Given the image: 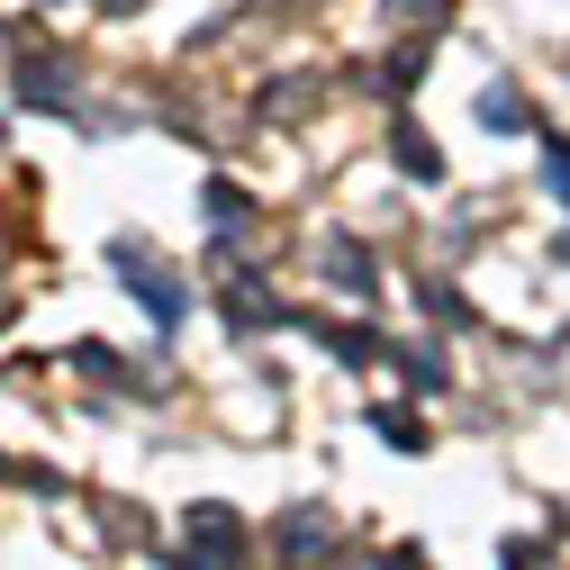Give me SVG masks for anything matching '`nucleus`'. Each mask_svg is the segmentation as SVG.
<instances>
[{
	"label": "nucleus",
	"mask_w": 570,
	"mask_h": 570,
	"mask_svg": "<svg viewBox=\"0 0 570 570\" xmlns=\"http://www.w3.org/2000/svg\"><path fill=\"white\" fill-rule=\"evenodd\" d=\"M552 199L570 208V146H552Z\"/></svg>",
	"instance_id": "9"
},
{
	"label": "nucleus",
	"mask_w": 570,
	"mask_h": 570,
	"mask_svg": "<svg viewBox=\"0 0 570 570\" xmlns=\"http://www.w3.org/2000/svg\"><path fill=\"white\" fill-rule=\"evenodd\" d=\"M399 164H407L416 181H435V146H425V136H416L407 118H399Z\"/></svg>",
	"instance_id": "5"
},
{
	"label": "nucleus",
	"mask_w": 570,
	"mask_h": 570,
	"mask_svg": "<svg viewBox=\"0 0 570 570\" xmlns=\"http://www.w3.org/2000/svg\"><path fill=\"white\" fill-rule=\"evenodd\" d=\"M326 272L344 281V291H363V281H372V263H363V254H353V245H326Z\"/></svg>",
	"instance_id": "6"
},
{
	"label": "nucleus",
	"mask_w": 570,
	"mask_h": 570,
	"mask_svg": "<svg viewBox=\"0 0 570 570\" xmlns=\"http://www.w3.org/2000/svg\"><path fill=\"white\" fill-rule=\"evenodd\" d=\"M227 317H236V335H245V326H281V308H272L263 281H236V291H227Z\"/></svg>",
	"instance_id": "4"
},
{
	"label": "nucleus",
	"mask_w": 570,
	"mask_h": 570,
	"mask_svg": "<svg viewBox=\"0 0 570 570\" xmlns=\"http://www.w3.org/2000/svg\"><path fill=\"white\" fill-rule=\"evenodd\" d=\"M453 0H390V19H416V28H444Z\"/></svg>",
	"instance_id": "7"
},
{
	"label": "nucleus",
	"mask_w": 570,
	"mask_h": 570,
	"mask_svg": "<svg viewBox=\"0 0 570 570\" xmlns=\"http://www.w3.org/2000/svg\"><path fill=\"white\" fill-rule=\"evenodd\" d=\"M190 534H199V543H190V561H236V552H245V525H236L227 508H199V517H190Z\"/></svg>",
	"instance_id": "1"
},
{
	"label": "nucleus",
	"mask_w": 570,
	"mask_h": 570,
	"mask_svg": "<svg viewBox=\"0 0 570 570\" xmlns=\"http://www.w3.org/2000/svg\"><path fill=\"white\" fill-rule=\"evenodd\" d=\"M480 118H489V127H525V109H517V91H489V100H480Z\"/></svg>",
	"instance_id": "8"
},
{
	"label": "nucleus",
	"mask_w": 570,
	"mask_h": 570,
	"mask_svg": "<svg viewBox=\"0 0 570 570\" xmlns=\"http://www.w3.org/2000/svg\"><path fill=\"white\" fill-rule=\"evenodd\" d=\"M19 91L37 109H63V100H73V63H19Z\"/></svg>",
	"instance_id": "3"
},
{
	"label": "nucleus",
	"mask_w": 570,
	"mask_h": 570,
	"mask_svg": "<svg viewBox=\"0 0 570 570\" xmlns=\"http://www.w3.org/2000/svg\"><path fill=\"white\" fill-rule=\"evenodd\" d=\"M118 272L136 281V291H146V308H155L164 326L181 317V281H164V272H146V254H136V245H118Z\"/></svg>",
	"instance_id": "2"
}]
</instances>
